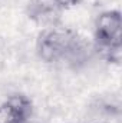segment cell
Masks as SVG:
<instances>
[{
	"label": "cell",
	"instance_id": "cell-1",
	"mask_svg": "<svg viewBox=\"0 0 122 123\" xmlns=\"http://www.w3.org/2000/svg\"><path fill=\"white\" fill-rule=\"evenodd\" d=\"M36 52L46 63L76 67L89 59L91 46L75 30L58 25L43 29L36 43Z\"/></svg>",
	"mask_w": 122,
	"mask_h": 123
},
{
	"label": "cell",
	"instance_id": "cell-2",
	"mask_svg": "<svg viewBox=\"0 0 122 123\" xmlns=\"http://www.w3.org/2000/svg\"><path fill=\"white\" fill-rule=\"evenodd\" d=\"M95 46L106 59L119 56L122 47V19L118 10H108L98 16L95 23Z\"/></svg>",
	"mask_w": 122,
	"mask_h": 123
},
{
	"label": "cell",
	"instance_id": "cell-3",
	"mask_svg": "<svg viewBox=\"0 0 122 123\" xmlns=\"http://www.w3.org/2000/svg\"><path fill=\"white\" fill-rule=\"evenodd\" d=\"M32 110V102L27 96L13 94L0 103V123H27Z\"/></svg>",
	"mask_w": 122,
	"mask_h": 123
},
{
	"label": "cell",
	"instance_id": "cell-4",
	"mask_svg": "<svg viewBox=\"0 0 122 123\" xmlns=\"http://www.w3.org/2000/svg\"><path fill=\"white\" fill-rule=\"evenodd\" d=\"M62 13L63 9L55 0H29L27 4L29 17L43 29L58 26Z\"/></svg>",
	"mask_w": 122,
	"mask_h": 123
},
{
	"label": "cell",
	"instance_id": "cell-5",
	"mask_svg": "<svg viewBox=\"0 0 122 123\" xmlns=\"http://www.w3.org/2000/svg\"><path fill=\"white\" fill-rule=\"evenodd\" d=\"M55 1L61 6L63 10L69 9V7H73V6H76L79 3V0H55Z\"/></svg>",
	"mask_w": 122,
	"mask_h": 123
}]
</instances>
